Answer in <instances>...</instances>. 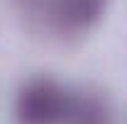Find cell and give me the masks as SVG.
<instances>
[{
	"label": "cell",
	"instance_id": "6da1fadb",
	"mask_svg": "<svg viewBox=\"0 0 127 124\" xmlns=\"http://www.w3.org/2000/svg\"><path fill=\"white\" fill-rule=\"evenodd\" d=\"M68 100L59 85L49 80L30 83L17 97L20 124H59L68 117Z\"/></svg>",
	"mask_w": 127,
	"mask_h": 124
},
{
	"label": "cell",
	"instance_id": "7a4b0ae2",
	"mask_svg": "<svg viewBox=\"0 0 127 124\" xmlns=\"http://www.w3.org/2000/svg\"><path fill=\"white\" fill-rule=\"evenodd\" d=\"M105 7V0H49L51 17L66 29H83L93 24Z\"/></svg>",
	"mask_w": 127,
	"mask_h": 124
}]
</instances>
